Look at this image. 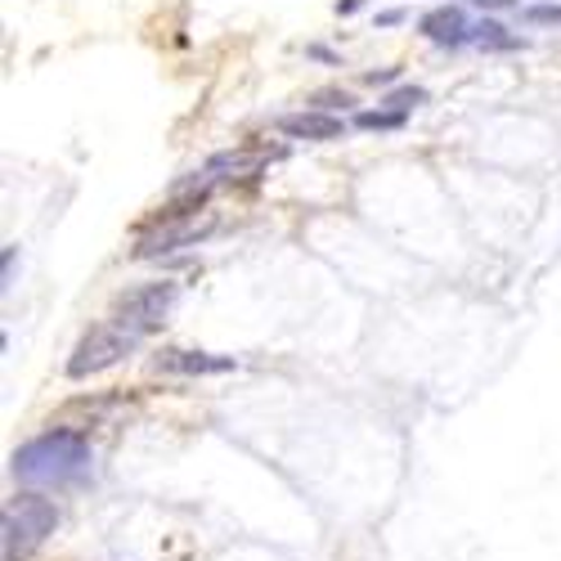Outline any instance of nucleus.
<instances>
[{
  "label": "nucleus",
  "instance_id": "obj_1",
  "mask_svg": "<svg viewBox=\"0 0 561 561\" xmlns=\"http://www.w3.org/2000/svg\"><path fill=\"white\" fill-rule=\"evenodd\" d=\"M10 467L23 485L64 490V485H77L90 477V440H85V432L50 427V432L32 436L27 445H19Z\"/></svg>",
  "mask_w": 561,
  "mask_h": 561
},
{
  "label": "nucleus",
  "instance_id": "obj_2",
  "mask_svg": "<svg viewBox=\"0 0 561 561\" xmlns=\"http://www.w3.org/2000/svg\"><path fill=\"white\" fill-rule=\"evenodd\" d=\"M55 526H59V507L50 499H41V494L10 499L5 512H0V557H5V561L32 557Z\"/></svg>",
  "mask_w": 561,
  "mask_h": 561
},
{
  "label": "nucleus",
  "instance_id": "obj_3",
  "mask_svg": "<svg viewBox=\"0 0 561 561\" xmlns=\"http://www.w3.org/2000/svg\"><path fill=\"white\" fill-rule=\"evenodd\" d=\"M175 293H180L175 278H158V284H139V288H130V293H122V297H117V306H113L108 323H117V329H126L130 337L145 342L149 333H158V329H162V319H167V314H171V306H175Z\"/></svg>",
  "mask_w": 561,
  "mask_h": 561
},
{
  "label": "nucleus",
  "instance_id": "obj_4",
  "mask_svg": "<svg viewBox=\"0 0 561 561\" xmlns=\"http://www.w3.org/2000/svg\"><path fill=\"white\" fill-rule=\"evenodd\" d=\"M135 346H139V337H130L126 329H117V323L104 319V323H95V329H85L81 342L72 346V355H68V378H72V382L95 378V373L122 364Z\"/></svg>",
  "mask_w": 561,
  "mask_h": 561
},
{
  "label": "nucleus",
  "instance_id": "obj_5",
  "mask_svg": "<svg viewBox=\"0 0 561 561\" xmlns=\"http://www.w3.org/2000/svg\"><path fill=\"white\" fill-rule=\"evenodd\" d=\"M216 229L211 216H194V220H167V225H145L139 229V243H135V261H153V256H167L175 248H198L207 233Z\"/></svg>",
  "mask_w": 561,
  "mask_h": 561
},
{
  "label": "nucleus",
  "instance_id": "obj_6",
  "mask_svg": "<svg viewBox=\"0 0 561 561\" xmlns=\"http://www.w3.org/2000/svg\"><path fill=\"white\" fill-rule=\"evenodd\" d=\"M472 19H467L462 5H436L417 19V32H423L432 45H445V50H458V45H472Z\"/></svg>",
  "mask_w": 561,
  "mask_h": 561
},
{
  "label": "nucleus",
  "instance_id": "obj_7",
  "mask_svg": "<svg viewBox=\"0 0 561 561\" xmlns=\"http://www.w3.org/2000/svg\"><path fill=\"white\" fill-rule=\"evenodd\" d=\"M158 368L162 373H180V378H216V373H233L239 368V359L233 355H211V351H162L158 355Z\"/></svg>",
  "mask_w": 561,
  "mask_h": 561
},
{
  "label": "nucleus",
  "instance_id": "obj_8",
  "mask_svg": "<svg viewBox=\"0 0 561 561\" xmlns=\"http://www.w3.org/2000/svg\"><path fill=\"white\" fill-rule=\"evenodd\" d=\"M274 126H278V135H288V139H310V145H329V139H342V135H346V122H342V117L314 113V108L284 113Z\"/></svg>",
  "mask_w": 561,
  "mask_h": 561
},
{
  "label": "nucleus",
  "instance_id": "obj_9",
  "mask_svg": "<svg viewBox=\"0 0 561 561\" xmlns=\"http://www.w3.org/2000/svg\"><path fill=\"white\" fill-rule=\"evenodd\" d=\"M472 45H481V50H490V55H503V50H522V36H507V27L503 23H494V19H481L477 27H472Z\"/></svg>",
  "mask_w": 561,
  "mask_h": 561
},
{
  "label": "nucleus",
  "instance_id": "obj_10",
  "mask_svg": "<svg viewBox=\"0 0 561 561\" xmlns=\"http://www.w3.org/2000/svg\"><path fill=\"white\" fill-rule=\"evenodd\" d=\"M351 126H355V130H378V135H387V130H404V126H409V113H391V108H359V113L351 117Z\"/></svg>",
  "mask_w": 561,
  "mask_h": 561
},
{
  "label": "nucleus",
  "instance_id": "obj_11",
  "mask_svg": "<svg viewBox=\"0 0 561 561\" xmlns=\"http://www.w3.org/2000/svg\"><path fill=\"white\" fill-rule=\"evenodd\" d=\"M417 104H427V90H423V85H396V90H387V95H382V104H378V108L413 113Z\"/></svg>",
  "mask_w": 561,
  "mask_h": 561
},
{
  "label": "nucleus",
  "instance_id": "obj_12",
  "mask_svg": "<svg viewBox=\"0 0 561 561\" xmlns=\"http://www.w3.org/2000/svg\"><path fill=\"white\" fill-rule=\"evenodd\" d=\"M522 23H530V27H561V5H552V0H530V5H522Z\"/></svg>",
  "mask_w": 561,
  "mask_h": 561
},
{
  "label": "nucleus",
  "instance_id": "obj_13",
  "mask_svg": "<svg viewBox=\"0 0 561 561\" xmlns=\"http://www.w3.org/2000/svg\"><path fill=\"white\" fill-rule=\"evenodd\" d=\"M355 100L346 95V90H314V95H310V108L314 113H329V117H337V113H346Z\"/></svg>",
  "mask_w": 561,
  "mask_h": 561
},
{
  "label": "nucleus",
  "instance_id": "obj_14",
  "mask_svg": "<svg viewBox=\"0 0 561 561\" xmlns=\"http://www.w3.org/2000/svg\"><path fill=\"white\" fill-rule=\"evenodd\" d=\"M400 68H378V72H364V85H396Z\"/></svg>",
  "mask_w": 561,
  "mask_h": 561
},
{
  "label": "nucleus",
  "instance_id": "obj_15",
  "mask_svg": "<svg viewBox=\"0 0 561 561\" xmlns=\"http://www.w3.org/2000/svg\"><path fill=\"white\" fill-rule=\"evenodd\" d=\"M14 261H19V248L5 243V252H0V270H5V288H14Z\"/></svg>",
  "mask_w": 561,
  "mask_h": 561
},
{
  "label": "nucleus",
  "instance_id": "obj_16",
  "mask_svg": "<svg viewBox=\"0 0 561 561\" xmlns=\"http://www.w3.org/2000/svg\"><path fill=\"white\" fill-rule=\"evenodd\" d=\"M467 5H472V10H512L517 0H467Z\"/></svg>",
  "mask_w": 561,
  "mask_h": 561
},
{
  "label": "nucleus",
  "instance_id": "obj_17",
  "mask_svg": "<svg viewBox=\"0 0 561 561\" xmlns=\"http://www.w3.org/2000/svg\"><path fill=\"white\" fill-rule=\"evenodd\" d=\"M404 23V10H382L378 14V27H400Z\"/></svg>",
  "mask_w": 561,
  "mask_h": 561
},
{
  "label": "nucleus",
  "instance_id": "obj_18",
  "mask_svg": "<svg viewBox=\"0 0 561 561\" xmlns=\"http://www.w3.org/2000/svg\"><path fill=\"white\" fill-rule=\"evenodd\" d=\"M364 10V0H337V14L346 19V14H359Z\"/></svg>",
  "mask_w": 561,
  "mask_h": 561
},
{
  "label": "nucleus",
  "instance_id": "obj_19",
  "mask_svg": "<svg viewBox=\"0 0 561 561\" xmlns=\"http://www.w3.org/2000/svg\"><path fill=\"white\" fill-rule=\"evenodd\" d=\"M310 59H323V64H337L333 50H323V45H310Z\"/></svg>",
  "mask_w": 561,
  "mask_h": 561
}]
</instances>
